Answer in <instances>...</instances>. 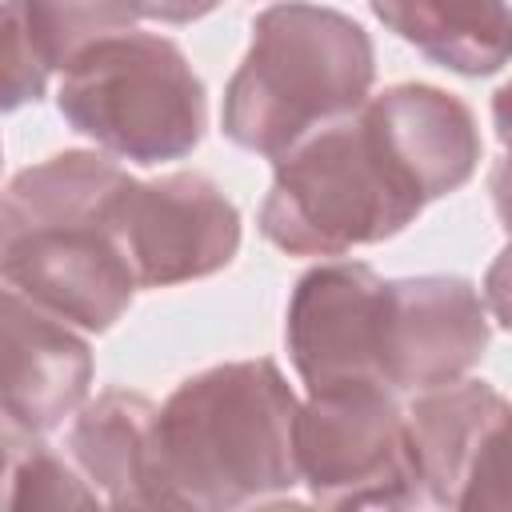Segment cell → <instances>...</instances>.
<instances>
[{
  "mask_svg": "<svg viewBox=\"0 0 512 512\" xmlns=\"http://www.w3.org/2000/svg\"><path fill=\"white\" fill-rule=\"evenodd\" d=\"M132 176L96 152H56L8 180L0 272L52 316L108 332L140 280L120 236Z\"/></svg>",
  "mask_w": 512,
  "mask_h": 512,
  "instance_id": "obj_1",
  "label": "cell"
},
{
  "mask_svg": "<svg viewBox=\"0 0 512 512\" xmlns=\"http://www.w3.org/2000/svg\"><path fill=\"white\" fill-rule=\"evenodd\" d=\"M296 412L276 360H232L188 376L156 416L160 504L224 512L300 484Z\"/></svg>",
  "mask_w": 512,
  "mask_h": 512,
  "instance_id": "obj_2",
  "label": "cell"
},
{
  "mask_svg": "<svg viewBox=\"0 0 512 512\" xmlns=\"http://www.w3.org/2000/svg\"><path fill=\"white\" fill-rule=\"evenodd\" d=\"M376 52L368 32L324 4L284 0L252 20V44L224 88L220 128L268 160L368 104Z\"/></svg>",
  "mask_w": 512,
  "mask_h": 512,
  "instance_id": "obj_3",
  "label": "cell"
},
{
  "mask_svg": "<svg viewBox=\"0 0 512 512\" xmlns=\"http://www.w3.org/2000/svg\"><path fill=\"white\" fill-rule=\"evenodd\" d=\"M260 232L292 256H344L404 232L424 196L384 152L364 112L340 116L272 160Z\"/></svg>",
  "mask_w": 512,
  "mask_h": 512,
  "instance_id": "obj_4",
  "label": "cell"
},
{
  "mask_svg": "<svg viewBox=\"0 0 512 512\" xmlns=\"http://www.w3.org/2000/svg\"><path fill=\"white\" fill-rule=\"evenodd\" d=\"M56 104L72 132L132 164L188 156L208 120L204 84L180 44L136 28L84 52L64 72Z\"/></svg>",
  "mask_w": 512,
  "mask_h": 512,
  "instance_id": "obj_5",
  "label": "cell"
},
{
  "mask_svg": "<svg viewBox=\"0 0 512 512\" xmlns=\"http://www.w3.org/2000/svg\"><path fill=\"white\" fill-rule=\"evenodd\" d=\"M296 464L320 508L428 504L396 388L364 376L308 388L296 412Z\"/></svg>",
  "mask_w": 512,
  "mask_h": 512,
  "instance_id": "obj_6",
  "label": "cell"
},
{
  "mask_svg": "<svg viewBox=\"0 0 512 512\" xmlns=\"http://www.w3.org/2000/svg\"><path fill=\"white\" fill-rule=\"evenodd\" d=\"M488 304L464 276L384 280L376 368L396 392H428L464 380L488 348Z\"/></svg>",
  "mask_w": 512,
  "mask_h": 512,
  "instance_id": "obj_7",
  "label": "cell"
},
{
  "mask_svg": "<svg viewBox=\"0 0 512 512\" xmlns=\"http://www.w3.org/2000/svg\"><path fill=\"white\" fill-rule=\"evenodd\" d=\"M120 236L140 288H172L212 276L240 248L236 204L200 172L132 180L120 208Z\"/></svg>",
  "mask_w": 512,
  "mask_h": 512,
  "instance_id": "obj_8",
  "label": "cell"
},
{
  "mask_svg": "<svg viewBox=\"0 0 512 512\" xmlns=\"http://www.w3.org/2000/svg\"><path fill=\"white\" fill-rule=\"evenodd\" d=\"M384 280L360 260H332L308 268L288 300V356L308 388L376 376Z\"/></svg>",
  "mask_w": 512,
  "mask_h": 512,
  "instance_id": "obj_9",
  "label": "cell"
},
{
  "mask_svg": "<svg viewBox=\"0 0 512 512\" xmlns=\"http://www.w3.org/2000/svg\"><path fill=\"white\" fill-rule=\"evenodd\" d=\"M4 328V440H36L80 412L92 384V352L68 320L8 288L0 304Z\"/></svg>",
  "mask_w": 512,
  "mask_h": 512,
  "instance_id": "obj_10",
  "label": "cell"
},
{
  "mask_svg": "<svg viewBox=\"0 0 512 512\" xmlns=\"http://www.w3.org/2000/svg\"><path fill=\"white\" fill-rule=\"evenodd\" d=\"M384 152L428 200L464 188L480 164V128L472 108L436 84H396L360 108Z\"/></svg>",
  "mask_w": 512,
  "mask_h": 512,
  "instance_id": "obj_11",
  "label": "cell"
},
{
  "mask_svg": "<svg viewBox=\"0 0 512 512\" xmlns=\"http://www.w3.org/2000/svg\"><path fill=\"white\" fill-rule=\"evenodd\" d=\"M404 412L424 500L436 508H460L476 460L512 404L484 380H452L416 392Z\"/></svg>",
  "mask_w": 512,
  "mask_h": 512,
  "instance_id": "obj_12",
  "label": "cell"
},
{
  "mask_svg": "<svg viewBox=\"0 0 512 512\" xmlns=\"http://www.w3.org/2000/svg\"><path fill=\"white\" fill-rule=\"evenodd\" d=\"M160 408L128 388H108L68 428V456L108 508H164L156 472Z\"/></svg>",
  "mask_w": 512,
  "mask_h": 512,
  "instance_id": "obj_13",
  "label": "cell"
},
{
  "mask_svg": "<svg viewBox=\"0 0 512 512\" xmlns=\"http://www.w3.org/2000/svg\"><path fill=\"white\" fill-rule=\"evenodd\" d=\"M376 20L432 64L492 76L512 64L508 0H368Z\"/></svg>",
  "mask_w": 512,
  "mask_h": 512,
  "instance_id": "obj_14",
  "label": "cell"
},
{
  "mask_svg": "<svg viewBox=\"0 0 512 512\" xmlns=\"http://www.w3.org/2000/svg\"><path fill=\"white\" fill-rule=\"evenodd\" d=\"M16 8L48 72H68L100 40L132 32L144 16L136 0H16Z\"/></svg>",
  "mask_w": 512,
  "mask_h": 512,
  "instance_id": "obj_15",
  "label": "cell"
},
{
  "mask_svg": "<svg viewBox=\"0 0 512 512\" xmlns=\"http://www.w3.org/2000/svg\"><path fill=\"white\" fill-rule=\"evenodd\" d=\"M8 456V504L12 508H100L104 500L76 468L72 456H60L52 444L4 440Z\"/></svg>",
  "mask_w": 512,
  "mask_h": 512,
  "instance_id": "obj_16",
  "label": "cell"
},
{
  "mask_svg": "<svg viewBox=\"0 0 512 512\" xmlns=\"http://www.w3.org/2000/svg\"><path fill=\"white\" fill-rule=\"evenodd\" d=\"M44 84H48V68L28 40L16 0H8L4 4V108L12 112L28 100H40Z\"/></svg>",
  "mask_w": 512,
  "mask_h": 512,
  "instance_id": "obj_17",
  "label": "cell"
},
{
  "mask_svg": "<svg viewBox=\"0 0 512 512\" xmlns=\"http://www.w3.org/2000/svg\"><path fill=\"white\" fill-rule=\"evenodd\" d=\"M464 512H476V508H512V412L496 424V432L488 436L480 460H476V472L468 480V492H464Z\"/></svg>",
  "mask_w": 512,
  "mask_h": 512,
  "instance_id": "obj_18",
  "label": "cell"
},
{
  "mask_svg": "<svg viewBox=\"0 0 512 512\" xmlns=\"http://www.w3.org/2000/svg\"><path fill=\"white\" fill-rule=\"evenodd\" d=\"M484 304L500 328L512 332V244L484 272Z\"/></svg>",
  "mask_w": 512,
  "mask_h": 512,
  "instance_id": "obj_19",
  "label": "cell"
},
{
  "mask_svg": "<svg viewBox=\"0 0 512 512\" xmlns=\"http://www.w3.org/2000/svg\"><path fill=\"white\" fill-rule=\"evenodd\" d=\"M140 12L148 20H160V24H192L200 16H208L220 0H136Z\"/></svg>",
  "mask_w": 512,
  "mask_h": 512,
  "instance_id": "obj_20",
  "label": "cell"
},
{
  "mask_svg": "<svg viewBox=\"0 0 512 512\" xmlns=\"http://www.w3.org/2000/svg\"><path fill=\"white\" fill-rule=\"evenodd\" d=\"M492 204H496V216L504 224V232L512 236V152L492 168Z\"/></svg>",
  "mask_w": 512,
  "mask_h": 512,
  "instance_id": "obj_21",
  "label": "cell"
},
{
  "mask_svg": "<svg viewBox=\"0 0 512 512\" xmlns=\"http://www.w3.org/2000/svg\"><path fill=\"white\" fill-rule=\"evenodd\" d=\"M492 124H496L500 144L512 152V80L504 88H496V96H492Z\"/></svg>",
  "mask_w": 512,
  "mask_h": 512,
  "instance_id": "obj_22",
  "label": "cell"
}]
</instances>
